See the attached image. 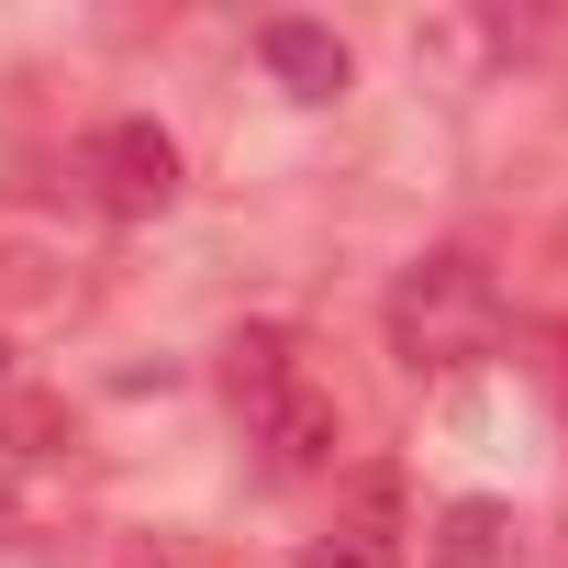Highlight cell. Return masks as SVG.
<instances>
[{
  "mask_svg": "<svg viewBox=\"0 0 568 568\" xmlns=\"http://www.w3.org/2000/svg\"><path fill=\"white\" fill-rule=\"evenodd\" d=\"M223 402H234L245 446H256L278 479H313V468H335V446H346V402H335L324 357H313L291 324H234V335H223Z\"/></svg>",
  "mask_w": 568,
  "mask_h": 568,
  "instance_id": "6da1fadb",
  "label": "cell"
},
{
  "mask_svg": "<svg viewBox=\"0 0 568 568\" xmlns=\"http://www.w3.org/2000/svg\"><path fill=\"white\" fill-rule=\"evenodd\" d=\"M379 324H390V357L413 379H457V368H479L501 346V278H490V256L435 245V256H413L390 278V313Z\"/></svg>",
  "mask_w": 568,
  "mask_h": 568,
  "instance_id": "7a4b0ae2",
  "label": "cell"
},
{
  "mask_svg": "<svg viewBox=\"0 0 568 568\" xmlns=\"http://www.w3.org/2000/svg\"><path fill=\"white\" fill-rule=\"evenodd\" d=\"M79 179H90V201H101L112 223H156V212L179 201V145H168V123L112 112V123L79 145Z\"/></svg>",
  "mask_w": 568,
  "mask_h": 568,
  "instance_id": "3957f363",
  "label": "cell"
},
{
  "mask_svg": "<svg viewBox=\"0 0 568 568\" xmlns=\"http://www.w3.org/2000/svg\"><path fill=\"white\" fill-rule=\"evenodd\" d=\"M402 546H413V524H402V479H390V468H368V479H357V501L335 513V535H313V557H302V568H402Z\"/></svg>",
  "mask_w": 568,
  "mask_h": 568,
  "instance_id": "277c9868",
  "label": "cell"
},
{
  "mask_svg": "<svg viewBox=\"0 0 568 568\" xmlns=\"http://www.w3.org/2000/svg\"><path fill=\"white\" fill-rule=\"evenodd\" d=\"M256 57H267V79L291 90V101H335L357 79V57H346L335 23H256Z\"/></svg>",
  "mask_w": 568,
  "mask_h": 568,
  "instance_id": "5b68a950",
  "label": "cell"
},
{
  "mask_svg": "<svg viewBox=\"0 0 568 568\" xmlns=\"http://www.w3.org/2000/svg\"><path fill=\"white\" fill-rule=\"evenodd\" d=\"M435 568H513V513L501 501H446L435 535H424Z\"/></svg>",
  "mask_w": 568,
  "mask_h": 568,
  "instance_id": "8992f818",
  "label": "cell"
},
{
  "mask_svg": "<svg viewBox=\"0 0 568 568\" xmlns=\"http://www.w3.org/2000/svg\"><path fill=\"white\" fill-rule=\"evenodd\" d=\"M0 402H12V357H0Z\"/></svg>",
  "mask_w": 568,
  "mask_h": 568,
  "instance_id": "52a82bcc",
  "label": "cell"
}]
</instances>
